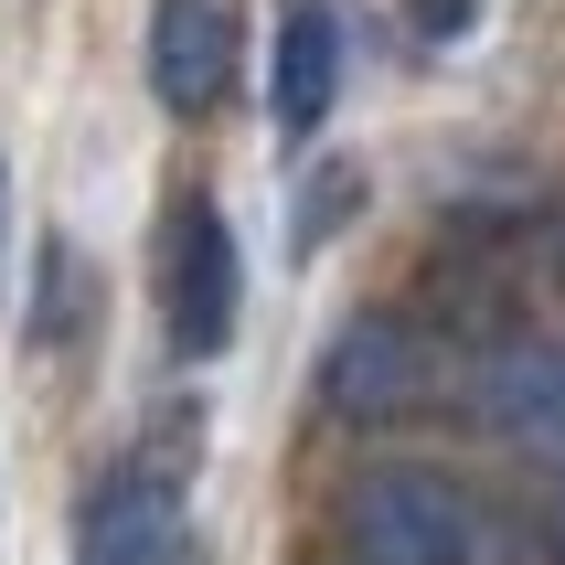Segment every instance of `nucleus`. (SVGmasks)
<instances>
[{
    "label": "nucleus",
    "instance_id": "obj_1",
    "mask_svg": "<svg viewBox=\"0 0 565 565\" xmlns=\"http://www.w3.org/2000/svg\"><path fill=\"white\" fill-rule=\"evenodd\" d=\"M342 555L352 565H502V512L459 491L448 470H363L342 502Z\"/></svg>",
    "mask_w": 565,
    "mask_h": 565
},
{
    "label": "nucleus",
    "instance_id": "obj_2",
    "mask_svg": "<svg viewBox=\"0 0 565 565\" xmlns=\"http://www.w3.org/2000/svg\"><path fill=\"white\" fill-rule=\"evenodd\" d=\"M235 299H246V256H235V224L224 203L192 192L171 214V352L182 363H214L235 342Z\"/></svg>",
    "mask_w": 565,
    "mask_h": 565
},
{
    "label": "nucleus",
    "instance_id": "obj_3",
    "mask_svg": "<svg viewBox=\"0 0 565 565\" xmlns=\"http://www.w3.org/2000/svg\"><path fill=\"white\" fill-rule=\"evenodd\" d=\"M246 54V11L235 0H150V96L171 118H214Z\"/></svg>",
    "mask_w": 565,
    "mask_h": 565
},
{
    "label": "nucleus",
    "instance_id": "obj_4",
    "mask_svg": "<svg viewBox=\"0 0 565 565\" xmlns=\"http://www.w3.org/2000/svg\"><path fill=\"white\" fill-rule=\"evenodd\" d=\"M75 555H86V565H182L192 555L182 491H171L160 470H118L86 502V523H75Z\"/></svg>",
    "mask_w": 565,
    "mask_h": 565
},
{
    "label": "nucleus",
    "instance_id": "obj_5",
    "mask_svg": "<svg viewBox=\"0 0 565 565\" xmlns=\"http://www.w3.org/2000/svg\"><path fill=\"white\" fill-rule=\"evenodd\" d=\"M416 395H427V352H416V331H395V320H352L342 342H331V363H320V406L342 416V427H384V416H406Z\"/></svg>",
    "mask_w": 565,
    "mask_h": 565
},
{
    "label": "nucleus",
    "instance_id": "obj_6",
    "mask_svg": "<svg viewBox=\"0 0 565 565\" xmlns=\"http://www.w3.org/2000/svg\"><path fill=\"white\" fill-rule=\"evenodd\" d=\"M342 96V11L331 0H288L278 11V54H267V118L278 139H310Z\"/></svg>",
    "mask_w": 565,
    "mask_h": 565
},
{
    "label": "nucleus",
    "instance_id": "obj_7",
    "mask_svg": "<svg viewBox=\"0 0 565 565\" xmlns=\"http://www.w3.org/2000/svg\"><path fill=\"white\" fill-rule=\"evenodd\" d=\"M470 406L502 427V438L565 448V342H512L470 374Z\"/></svg>",
    "mask_w": 565,
    "mask_h": 565
},
{
    "label": "nucleus",
    "instance_id": "obj_8",
    "mask_svg": "<svg viewBox=\"0 0 565 565\" xmlns=\"http://www.w3.org/2000/svg\"><path fill=\"white\" fill-rule=\"evenodd\" d=\"M416 11H427V32H459V22H470V0H416Z\"/></svg>",
    "mask_w": 565,
    "mask_h": 565
},
{
    "label": "nucleus",
    "instance_id": "obj_9",
    "mask_svg": "<svg viewBox=\"0 0 565 565\" xmlns=\"http://www.w3.org/2000/svg\"><path fill=\"white\" fill-rule=\"evenodd\" d=\"M544 534H555V565H565V480H555V523H544Z\"/></svg>",
    "mask_w": 565,
    "mask_h": 565
},
{
    "label": "nucleus",
    "instance_id": "obj_10",
    "mask_svg": "<svg viewBox=\"0 0 565 565\" xmlns=\"http://www.w3.org/2000/svg\"><path fill=\"white\" fill-rule=\"evenodd\" d=\"M0 235H11V171H0Z\"/></svg>",
    "mask_w": 565,
    "mask_h": 565
}]
</instances>
